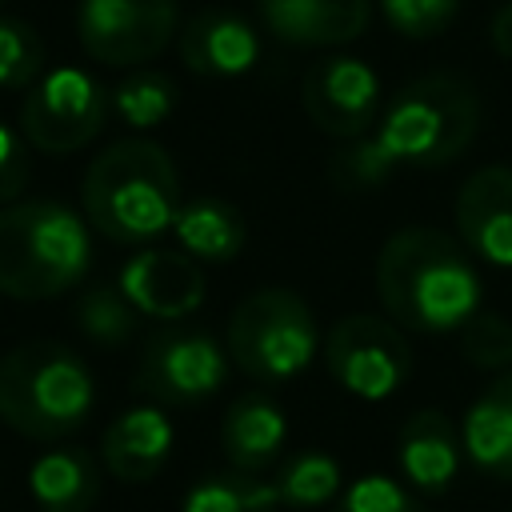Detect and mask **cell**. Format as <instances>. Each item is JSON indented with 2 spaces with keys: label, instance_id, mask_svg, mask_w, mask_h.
I'll return each mask as SVG.
<instances>
[{
  "label": "cell",
  "instance_id": "1",
  "mask_svg": "<svg viewBox=\"0 0 512 512\" xmlns=\"http://www.w3.org/2000/svg\"><path fill=\"white\" fill-rule=\"evenodd\" d=\"M480 128V96L468 76L436 68L416 76L396 92V100L380 112L376 128L360 140H348L328 172L348 192L380 188L396 176V168H444L464 156Z\"/></svg>",
  "mask_w": 512,
  "mask_h": 512
},
{
  "label": "cell",
  "instance_id": "2",
  "mask_svg": "<svg viewBox=\"0 0 512 512\" xmlns=\"http://www.w3.org/2000/svg\"><path fill=\"white\" fill-rule=\"evenodd\" d=\"M376 296L404 332H456L480 304V276L468 248L428 224L400 228L376 256Z\"/></svg>",
  "mask_w": 512,
  "mask_h": 512
},
{
  "label": "cell",
  "instance_id": "3",
  "mask_svg": "<svg viewBox=\"0 0 512 512\" xmlns=\"http://www.w3.org/2000/svg\"><path fill=\"white\" fill-rule=\"evenodd\" d=\"M84 220L112 244L136 248L164 236L180 212V180L172 156L144 140H112L80 180Z\"/></svg>",
  "mask_w": 512,
  "mask_h": 512
},
{
  "label": "cell",
  "instance_id": "4",
  "mask_svg": "<svg viewBox=\"0 0 512 512\" xmlns=\"http://www.w3.org/2000/svg\"><path fill=\"white\" fill-rule=\"evenodd\" d=\"M92 400L88 364L56 340H28L0 356V420L24 440L48 444L80 432Z\"/></svg>",
  "mask_w": 512,
  "mask_h": 512
},
{
  "label": "cell",
  "instance_id": "5",
  "mask_svg": "<svg viewBox=\"0 0 512 512\" xmlns=\"http://www.w3.org/2000/svg\"><path fill=\"white\" fill-rule=\"evenodd\" d=\"M92 264L88 224L60 200L0 208V296L48 300L80 284Z\"/></svg>",
  "mask_w": 512,
  "mask_h": 512
},
{
  "label": "cell",
  "instance_id": "6",
  "mask_svg": "<svg viewBox=\"0 0 512 512\" xmlns=\"http://www.w3.org/2000/svg\"><path fill=\"white\" fill-rule=\"evenodd\" d=\"M224 348L244 376L280 384L312 364L320 332L304 296H296L292 288H256L232 308Z\"/></svg>",
  "mask_w": 512,
  "mask_h": 512
},
{
  "label": "cell",
  "instance_id": "7",
  "mask_svg": "<svg viewBox=\"0 0 512 512\" xmlns=\"http://www.w3.org/2000/svg\"><path fill=\"white\" fill-rule=\"evenodd\" d=\"M228 348L200 324L164 320L140 352L136 388L164 408H196L228 380Z\"/></svg>",
  "mask_w": 512,
  "mask_h": 512
},
{
  "label": "cell",
  "instance_id": "8",
  "mask_svg": "<svg viewBox=\"0 0 512 512\" xmlns=\"http://www.w3.org/2000/svg\"><path fill=\"white\" fill-rule=\"evenodd\" d=\"M108 108L112 92L96 76L80 68H52L40 72V80L24 92L20 136L48 156H68L88 148L104 132Z\"/></svg>",
  "mask_w": 512,
  "mask_h": 512
},
{
  "label": "cell",
  "instance_id": "9",
  "mask_svg": "<svg viewBox=\"0 0 512 512\" xmlns=\"http://www.w3.org/2000/svg\"><path fill=\"white\" fill-rule=\"evenodd\" d=\"M324 364L348 396L388 400L412 372V348L396 320L372 316V312H352L328 328Z\"/></svg>",
  "mask_w": 512,
  "mask_h": 512
},
{
  "label": "cell",
  "instance_id": "10",
  "mask_svg": "<svg viewBox=\"0 0 512 512\" xmlns=\"http://www.w3.org/2000/svg\"><path fill=\"white\" fill-rule=\"evenodd\" d=\"M180 28V0H80L76 36L104 68H140L156 60Z\"/></svg>",
  "mask_w": 512,
  "mask_h": 512
},
{
  "label": "cell",
  "instance_id": "11",
  "mask_svg": "<svg viewBox=\"0 0 512 512\" xmlns=\"http://www.w3.org/2000/svg\"><path fill=\"white\" fill-rule=\"evenodd\" d=\"M300 104L324 136L360 140L380 120V80L356 56H328L304 76Z\"/></svg>",
  "mask_w": 512,
  "mask_h": 512
},
{
  "label": "cell",
  "instance_id": "12",
  "mask_svg": "<svg viewBox=\"0 0 512 512\" xmlns=\"http://www.w3.org/2000/svg\"><path fill=\"white\" fill-rule=\"evenodd\" d=\"M120 292L136 312L156 320H184L208 296V276L184 248H144L120 272Z\"/></svg>",
  "mask_w": 512,
  "mask_h": 512
},
{
  "label": "cell",
  "instance_id": "13",
  "mask_svg": "<svg viewBox=\"0 0 512 512\" xmlns=\"http://www.w3.org/2000/svg\"><path fill=\"white\" fill-rule=\"evenodd\" d=\"M456 232L468 252L512 268V164L476 168L456 192Z\"/></svg>",
  "mask_w": 512,
  "mask_h": 512
},
{
  "label": "cell",
  "instance_id": "14",
  "mask_svg": "<svg viewBox=\"0 0 512 512\" xmlns=\"http://www.w3.org/2000/svg\"><path fill=\"white\" fill-rule=\"evenodd\" d=\"M180 60L200 80H232L248 72L260 56L252 24L232 8H204L180 28Z\"/></svg>",
  "mask_w": 512,
  "mask_h": 512
},
{
  "label": "cell",
  "instance_id": "15",
  "mask_svg": "<svg viewBox=\"0 0 512 512\" xmlns=\"http://www.w3.org/2000/svg\"><path fill=\"white\" fill-rule=\"evenodd\" d=\"M264 28L292 48H336L364 36L372 0H256Z\"/></svg>",
  "mask_w": 512,
  "mask_h": 512
},
{
  "label": "cell",
  "instance_id": "16",
  "mask_svg": "<svg viewBox=\"0 0 512 512\" xmlns=\"http://www.w3.org/2000/svg\"><path fill=\"white\" fill-rule=\"evenodd\" d=\"M396 460L412 492L440 496L464 460V436L440 408H420L404 420L396 436Z\"/></svg>",
  "mask_w": 512,
  "mask_h": 512
},
{
  "label": "cell",
  "instance_id": "17",
  "mask_svg": "<svg viewBox=\"0 0 512 512\" xmlns=\"http://www.w3.org/2000/svg\"><path fill=\"white\" fill-rule=\"evenodd\" d=\"M172 456V424L156 404L128 408L100 436V464L124 484H144L160 476Z\"/></svg>",
  "mask_w": 512,
  "mask_h": 512
},
{
  "label": "cell",
  "instance_id": "18",
  "mask_svg": "<svg viewBox=\"0 0 512 512\" xmlns=\"http://www.w3.org/2000/svg\"><path fill=\"white\" fill-rule=\"evenodd\" d=\"M284 436H288V420H284L280 404L264 392H244L224 408L220 448H224L228 468L260 476L264 468H272L280 460Z\"/></svg>",
  "mask_w": 512,
  "mask_h": 512
},
{
  "label": "cell",
  "instance_id": "19",
  "mask_svg": "<svg viewBox=\"0 0 512 512\" xmlns=\"http://www.w3.org/2000/svg\"><path fill=\"white\" fill-rule=\"evenodd\" d=\"M464 460L496 480H512V368L472 400L464 416Z\"/></svg>",
  "mask_w": 512,
  "mask_h": 512
},
{
  "label": "cell",
  "instance_id": "20",
  "mask_svg": "<svg viewBox=\"0 0 512 512\" xmlns=\"http://www.w3.org/2000/svg\"><path fill=\"white\" fill-rule=\"evenodd\" d=\"M100 460L80 448L64 444L44 452L28 472V492L40 512H92L100 500Z\"/></svg>",
  "mask_w": 512,
  "mask_h": 512
},
{
  "label": "cell",
  "instance_id": "21",
  "mask_svg": "<svg viewBox=\"0 0 512 512\" xmlns=\"http://www.w3.org/2000/svg\"><path fill=\"white\" fill-rule=\"evenodd\" d=\"M172 232L188 256L208 260V264H224V260L240 256L244 236H248L240 208L220 200V196H200V200L184 204L176 212Z\"/></svg>",
  "mask_w": 512,
  "mask_h": 512
},
{
  "label": "cell",
  "instance_id": "22",
  "mask_svg": "<svg viewBox=\"0 0 512 512\" xmlns=\"http://www.w3.org/2000/svg\"><path fill=\"white\" fill-rule=\"evenodd\" d=\"M276 508H280L276 484L240 468L212 472L196 480L184 496V512H276Z\"/></svg>",
  "mask_w": 512,
  "mask_h": 512
},
{
  "label": "cell",
  "instance_id": "23",
  "mask_svg": "<svg viewBox=\"0 0 512 512\" xmlns=\"http://www.w3.org/2000/svg\"><path fill=\"white\" fill-rule=\"evenodd\" d=\"M72 320H76V328H80L92 344H100V348H120V344H128V340L136 336V308H132V300L120 292V284H116V288H112V284H92V288H84L80 300H76Z\"/></svg>",
  "mask_w": 512,
  "mask_h": 512
},
{
  "label": "cell",
  "instance_id": "24",
  "mask_svg": "<svg viewBox=\"0 0 512 512\" xmlns=\"http://www.w3.org/2000/svg\"><path fill=\"white\" fill-rule=\"evenodd\" d=\"M276 492L288 508H320L340 492V464L328 452H296L276 464Z\"/></svg>",
  "mask_w": 512,
  "mask_h": 512
},
{
  "label": "cell",
  "instance_id": "25",
  "mask_svg": "<svg viewBox=\"0 0 512 512\" xmlns=\"http://www.w3.org/2000/svg\"><path fill=\"white\" fill-rule=\"evenodd\" d=\"M176 100H180L176 80L164 76V72H152V68L128 72V76L112 88V108H116V116H120L124 124H132V128H156V124H164V120L172 116Z\"/></svg>",
  "mask_w": 512,
  "mask_h": 512
},
{
  "label": "cell",
  "instance_id": "26",
  "mask_svg": "<svg viewBox=\"0 0 512 512\" xmlns=\"http://www.w3.org/2000/svg\"><path fill=\"white\" fill-rule=\"evenodd\" d=\"M460 356L480 372H508L512 368V320L500 312H472L460 328Z\"/></svg>",
  "mask_w": 512,
  "mask_h": 512
},
{
  "label": "cell",
  "instance_id": "27",
  "mask_svg": "<svg viewBox=\"0 0 512 512\" xmlns=\"http://www.w3.org/2000/svg\"><path fill=\"white\" fill-rule=\"evenodd\" d=\"M44 72V44L32 24L0 16V88H28Z\"/></svg>",
  "mask_w": 512,
  "mask_h": 512
},
{
  "label": "cell",
  "instance_id": "28",
  "mask_svg": "<svg viewBox=\"0 0 512 512\" xmlns=\"http://www.w3.org/2000/svg\"><path fill=\"white\" fill-rule=\"evenodd\" d=\"M332 512H424V504L420 492L392 476H364L332 504Z\"/></svg>",
  "mask_w": 512,
  "mask_h": 512
},
{
  "label": "cell",
  "instance_id": "29",
  "mask_svg": "<svg viewBox=\"0 0 512 512\" xmlns=\"http://www.w3.org/2000/svg\"><path fill=\"white\" fill-rule=\"evenodd\" d=\"M380 8H384V20L392 32L412 36V40H428L452 24L460 0H380Z\"/></svg>",
  "mask_w": 512,
  "mask_h": 512
},
{
  "label": "cell",
  "instance_id": "30",
  "mask_svg": "<svg viewBox=\"0 0 512 512\" xmlns=\"http://www.w3.org/2000/svg\"><path fill=\"white\" fill-rule=\"evenodd\" d=\"M32 176V160H28V140L16 136L8 124H0V208L12 204Z\"/></svg>",
  "mask_w": 512,
  "mask_h": 512
},
{
  "label": "cell",
  "instance_id": "31",
  "mask_svg": "<svg viewBox=\"0 0 512 512\" xmlns=\"http://www.w3.org/2000/svg\"><path fill=\"white\" fill-rule=\"evenodd\" d=\"M488 36H492V48L504 56V60H512V0L492 16V24H488Z\"/></svg>",
  "mask_w": 512,
  "mask_h": 512
},
{
  "label": "cell",
  "instance_id": "32",
  "mask_svg": "<svg viewBox=\"0 0 512 512\" xmlns=\"http://www.w3.org/2000/svg\"><path fill=\"white\" fill-rule=\"evenodd\" d=\"M0 4H4V0H0Z\"/></svg>",
  "mask_w": 512,
  "mask_h": 512
}]
</instances>
